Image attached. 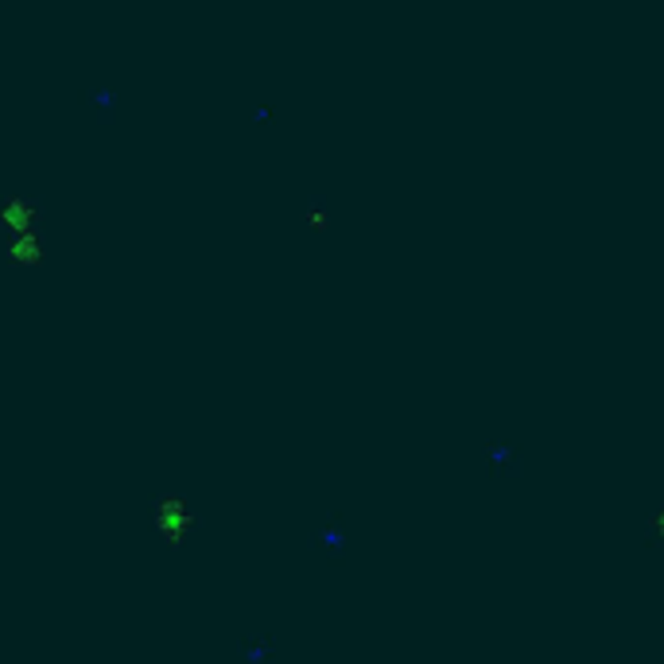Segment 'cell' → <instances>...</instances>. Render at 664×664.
Here are the masks:
<instances>
[{"instance_id":"1","label":"cell","mask_w":664,"mask_h":664,"mask_svg":"<svg viewBox=\"0 0 664 664\" xmlns=\"http://www.w3.org/2000/svg\"><path fill=\"white\" fill-rule=\"evenodd\" d=\"M303 548L315 552L327 568H346L350 564V528H346V509H330L319 528L303 537Z\"/></svg>"},{"instance_id":"2","label":"cell","mask_w":664,"mask_h":664,"mask_svg":"<svg viewBox=\"0 0 664 664\" xmlns=\"http://www.w3.org/2000/svg\"><path fill=\"white\" fill-rule=\"evenodd\" d=\"M528 463V443H489L482 455V474L486 482H517Z\"/></svg>"},{"instance_id":"3","label":"cell","mask_w":664,"mask_h":664,"mask_svg":"<svg viewBox=\"0 0 664 664\" xmlns=\"http://www.w3.org/2000/svg\"><path fill=\"white\" fill-rule=\"evenodd\" d=\"M277 660V633L268 626L245 629L234 649V664H272Z\"/></svg>"},{"instance_id":"4","label":"cell","mask_w":664,"mask_h":664,"mask_svg":"<svg viewBox=\"0 0 664 664\" xmlns=\"http://www.w3.org/2000/svg\"><path fill=\"white\" fill-rule=\"evenodd\" d=\"M82 101H86V106H94L97 113H106V117H113V113H117V106H121V97H117V90H113V82H90V86H82Z\"/></svg>"},{"instance_id":"5","label":"cell","mask_w":664,"mask_h":664,"mask_svg":"<svg viewBox=\"0 0 664 664\" xmlns=\"http://www.w3.org/2000/svg\"><path fill=\"white\" fill-rule=\"evenodd\" d=\"M327 222H330V210L323 206L319 198H307V202H303V210L296 214V226H299V229H319V226H327Z\"/></svg>"},{"instance_id":"6","label":"cell","mask_w":664,"mask_h":664,"mask_svg":"<svg viewBox=\"0 0 664 664\" xmlns=\"http://www.w3.org/2000/svg\"><path fill=\"white\" fill-rule=\"evenodd\" d=\"M268 117H272V106H257V109H253V121H257V125H265Z\"/></svg>"}]
</instances>
